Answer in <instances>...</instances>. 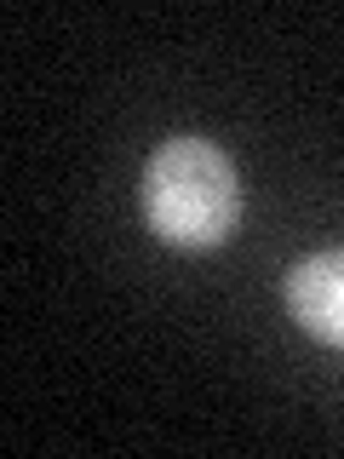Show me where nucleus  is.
Listing matches in <instances>:
<instances>
[{"label": "nucleus", "mask_w": 344, "mask_h": 459, "mask_svg": "<svg viewBox=\"0 0 344 459\" xmlns=\"http://www.w3.org/2000/svg\"><path fill=\"white\" fill-rule=\"evenodd\" d=\"M138 201H143V219H150L155 236L184 253L224 247L241 219L236 167H229V155L212 138H195V133L167 138L161 150H150Z\"/></svg>", "instance_id": "nucleus-1"}, {"label": "nucleus", "mask_w": 344, "mask_h": 459, "mask_svg": "<svg viewBox=\"0 0 344 459\" xmlns=\"http://www.w3.org/2000/svg\"><path fill=\"white\" fill-rule=\"evenodd\" d=\"M287 310L310 339L344 351V247H327L287 270Z\"/></svg>", "instance_id": "nucleus-2"}]
</instances>
